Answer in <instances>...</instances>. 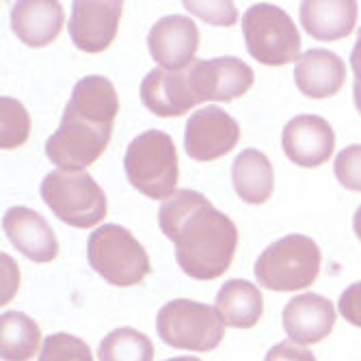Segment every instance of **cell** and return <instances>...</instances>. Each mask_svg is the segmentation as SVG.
Segmentation results:
<instances>
[{"label": "cell", "instance_id": "cb8c5ba5", "mask_svg": "<svg viewBox=\"0 0 361 361\" xmlns=\"http://www.w3.org/2000/svg\"><path fill=\"white\" fill-rule=\"evenodd\" d=\"M28 135L30 117L26 109L13 97L3 95V100H0V147L16 149L26 143Z\"/></svg>", "mask_w": 361, "mask_h": 361}, {"label": "cell", "instance_id": "ac0fdd59", "mask_svg": "<svg viewBox=\"0 0 361 361\" xmlns=\"http://www.w3.org/2000/svg\"><path fill=\"white\" fill-rule=\"evenodd\" d=\"M294 82L314 100L331 97L346 82V65L331 50H307L294 65Z\"/></svg>", "mask_w": 361, "mask_h": 361}, {"label": "cell", "instance_id": "ffe728a7", "mask_svg": "<svg viewBox=\"0 0 361 361\" xmlns=\"http://www.w3.org/2000/svg\"><path fill=\"white\" fill-rule=\"evenodd\" d=\"M232 184L240 200L251 206L269 202L275 188V171L271 160L257 149L240 152L232 165Z\"/></svg>", "mask_w": 361, "mask_h": 361}, {"label": "cell", "instance_id": "4fadbf2b", "mask_svg": "<svg viewBox=\"0 0 361 361\" xmlns=\"http://www.w3.org/2000/svg\"><path fill=\"white\" fill-rule=\"evenodd\" d=\"M123 13V3L113 0V3H89V0H78L72 5L70 18V37L74 46L82 52H104L117 37L119 20Z\"/></svg>", "mask_w": 361, "mask_h": 361}, {"label": "cell", "instance_id": "8fae6325", "mask_svg": "<svg viewBox=\"0 0 361 361\" xmlns=\"http://www.w3.org/2000/svg\"><path fill=\"white\" fill-rule=\"evenodd\" d=\"M147 48L158 68L171 72L186 70L200 48V28L184 16L160 18L147 35Z\"/></svg>", "mask_w": 361, "mask_h": 361}, {"label": "cell", "instance_id": "5b68a950", "mask_svg": "<svg viewBox=\"0 0 361 361\" xmlns=\"http://www.w3.org/2000/svg\"><path fill=\"white\" fill-rule=\"evenodd\" d=\"M91 269L109 283L130 288L141 283L149 273V255L133 232L117 223L97 227L87 240Z\"/></svg>", "mask_w": 361, "mask_h": 361}, {"label": "cell", "instance_id": "5bb4252c", "mask_svg": "<svg viewBox=\"0 0 361 361\" xmlns=\"http://www.w3.org/2000/svg\"><path fill=\"white\" fill-rule=\"evenodd\" d=\"M3 229L9 243L30 262L48 264L59 255V243L48 221L35 210L13 206L3 216Z\"/></svg>", "mask_w": 361, "mask_h": 361}, {"label": "cell", "instance_id": "d6a6232c", "mask_svg": "<svg viewBox=\"0 0 361 361\" xmlns=\"http://www.w3.org/2000/svg\"><path fill=\"white\" fill-rule=\"evenodd\" d=\"M167 361H202V359H197V357H190V355H186V357H173V359H167Z\"/></svg>", "mask_w": 361, "mask_h": 361}, {"label": "cell", "instance_id": "4dcf8cb0", "mask_svg": "<svg viewBox=\"0 0 361 361\" xmlns=\"http://www.w3.org/2000/svg\"><path fill=\"white\" fill-rule=\"evenodd\" d=\"M353 97H355V106L361 115V82L355 80V87H353Z\"/></svg>", "mask_w": 361, "mask_h": 361}, {"label": "cell", "instance_id": "7a4b0ae2", "mask_svg": "<svg viewBox=\"0 0 361 361\" xmlns=\"http://www.w3.org/2000/svg\"><path fill=\"white\" fill-rule=\"evenodd\" d=\"M119 97L104 76H87L74 85L61 126L46 141V156L65 171H82L111 143Z\"/></svg>", "mask_w": 361, "mask_h": 361}, {"label": "cell", "instance_id": "44dd1931", "mask_svg": "<svg viewBox=\"0 0 361 361\" xmlns=\"http://www.w3.org/2000/svg\"><path fill=\"white\" fill-rule=\"evenodd\" d=\"M221 320L234 329H251L262 318L264 312V299L259 290L245 279L225 281L216 294V305Z\"/></svg>", "mask_w": 361, "mask_h": 361}, {"label": "cell", "instance_id": "d4e9b609", "mask_svg": "<svg viewBox=\"0 0 361 361\" xmlns=\"http://www.w3.org/2000/svg\"><path fill=\"white\" fill-rule=\"evenodd\" d=\"M39 361H93L87 342L72 334H54L46 338Z\"/></svg>", "mask_w": 361, "mask_h": 361}, {"label": "cell", "instance_id": "9c48e42d", "mask_svg": "<svg viewBox=\"0 0 361 361\" xmlns=\"http://www.w3.org/2000/svg\"><path fill=\"white\" fill-rule=\"evenodd\" d=\"M188 80L197 104L229 102L253 87V70L236 56H219L210 61L195 59L188 68Z\"/></svg>", "mask_w": 361, "mask_h": 361}, {"label": "cell", "instance_id": "52a82bcc", "mask_svg": "<svg viewBox=\"0 0 361 361\" xmlns=\"http://www.w3.org/2000/svg\"><path fill=\"white\" fill-rule=\"evenodd\" d=\"M156 331L171 348L208 353L223 342L225 322L219 312L206 303L176 299L160 307L156 316Z\"/></svg>", "mask_w": 361, "mask_h": 361}, {"label": "cell", "instance_id": "277c9868", "mask_svg": "<svg viewBox=\"0 0 361 361\" xmlns=\"http://www.w3.org/2000/svg\"><path fill=\"white\" fill-rule=\"evenodd\" d=\"M320 262L322 255L316 240L303 234H290L259 253L255 279L273 292H297L316 281Z\"/></svg>", "mask_w": 361, "mask_h": 361}, {"label": "cell", "instance_id": "3957f363", "mask_svg": "<svg viewBox=\"0 0 361 361\" xmlns=\"http://www.w3.org/2000/svg\"><path fill=\"white\" fill-rule=\"evenodd\" d=\"M178 160L180 158L173 139L162 130H147V133L135 137L126 149V178L149 200L167 202L178 188Z\"/></svg>", "mask_w": 361, "mask_h": 361}, {"label": "cell", "instance_id": "ba28073f", "mask_svg": "<svg viewBox=\"0 0 361 361\" xmlns=\"http://www.w3.org/2000/svg\"><path fill=\"white\" fill-rule=\"evenodd\" d=\"M247 52L264 65H288L301 56V35L292 18L277 5L257 3L243 18Z\"/></svg>", "mask_w": 361, "mask_h": 361}, {"label": "cell", "instance_id": "d6986e66", "mask_svg": "<svg viewBox=\"0 0 361 361\" xmlns=\"http://www.w3.org/2000/svg\"><path fill=\"white\" fill-rule=\"evenodd\" d=\"M301 24L320 42H338L350 35L359 7L353 0H307L301 5Z\"/></svg>", "mask_w": 361, "mask_h": 361}, {"label": "cell", "instance_id": "7402d4cb", "mask_svg": "<svg viewBox=\"0 0 361 361\" xmlns=\"http://www.w3.org/2000/svg\"><path fill=\"white\" fill-rule=\"evenodd\" d=\"M42 329L22 312L0 316V357L3 361H30L39 353Z\"/></svg>", "mask_w": 361, "mask_h": 361}, {"label": "cell", "instance_id": "e0dca14e", "mask_svg": "<svg viewBox=\"0 0 361 361\" xmlns=\"http://www.w3.org/2000/svg\"><path fill=\"white\" fill-rule=\"evenodd\" d=\"M65 13L56 0H20L11 9V28L30 48L52 44L63 28Z\"/></svg>", "mask_w": 361, "mask_h": 361}, {"label": "cell", "instance_id": "8992f818", "mask_svg": "<svg viewBox=\"0 0 361 361\" xmlns=\"http://www.w3.org/2000/svg\"><path fill=\"white\" fill-rule=\"evenodd\" d=\"M44 204L61 219L78 229L93 227L106 216V195L85 171H50L42 182Z\"/></svg>", "mask_w": 361, "mask_h": 361}, {"label": "cell", "instance_id": "6da1fadb", "mask_svg": "<svg viewBox=\"0 0 361 361\" xmlns=\"http://www.w3.org/2000/svg\"><path fill=\"white\" fill-rule=\"evenodd\" d=\"M158 223L162 234L173 240L176 259L188 277L210 281L232 267L238 229L202 192L190 188L176 190L160 206Z\"/></svg>", "mask_w": 361, "mask_h": 361}, {"label": "cell", "instance_id": "4316f807", "mask_svg": "<svg viewBox=\"0 0 361 361\" xmlns=\"http://www.w3.org/2000/svg\"><path fill=\"white\" fill-rule=\"evenodd\" d=\"M184 9L214 26H232L238 20V9L234 3H192V0H186Z\"/></svg>", "mask_w": 361, "mask_h": 361}, {"label": "cell", "instance_id": "484cf974", "mask_svg": "<svg viewBox=\"0 0 361 361\" xmlns=\"http://www.w3.org/2000/svg\"><path fill=\"white\" fill-rule=\"evenodd\" d=\"M338 182L355 192H361V145H348L334 162Z\"/></svg>", "mask_w": 361, "mask_h": 361}, {"label": "cell", "instance_id": "603a6c76", "mask_svg": "<svg viewBox=\"0 0 361 361\" xmlns=\"http://www.w3.org/2000/svg\"><path fill=\"white\" fill-rule=\"evenodd\" d=\"M100 361H154V344L130 326L111 331L97 348Z\"/></svg>", "mask_w": 361, "mask_h": 361}, {"label": "cell", "instance_id": "83f0119b", "mask_svg": "<svg viewBox=\"0 0 361 361\" xmlns=\"http://www.w3.org/2000/svg\"><path fill=\"white\" fill-rule=\"evenodd\" d=\"M338 310H340V314L344 316L346 322H350L355 326H361V281L348 286L342 292Z\"/></svg>", "mask_w": 361, "mask_h": 361}, {"label": "cell", "instance_id": "30bf717a", "mask_svg": "<svg viewBox=\"0 0 361 361\" xmlns=\"http://www.w3.org/2000/svg\"><path fill=\"white\" fill-rule=\"evenodd\" d=\"M240 141L238 121L219 106L195 111L184 130L186 154L197 162H212L232 152Z\"/></svg>", "mask_w": 361, "mask_h": 361}, {"label": "cell", "instance_id": "2e32d148", "mask_svg": "<svg viewBox=\"0 0 361 361\" xmlns=\"http://www.w3.org/2000/svg\"><path fill=\"white\" fill-rule=\"evenodd\" d=\"M143 106L158 117H180L197 106L186 70L154 68L141 82Z\"/></svg>", "mask_w": 361, "mask_h": 361}, {"label": "cell", "instance_id": "f1b7e54d", "mask_svg": "<svg viewBox=\"0 0 361 361\" xmlns=\"http://www.w3.org/2000/svg\"><path fill=\"white\" fill-rule=\"evenodd\" d=\"M264 361H316L314 353L307 350L305 346L297 344V342H279L275 344L269 353Z\"/></svg>", "mask_w": 361, "mask_h": 361}, {"label": "cell", "instance_id": "f546056e", "mask_svg": "<svg viewBox=\"0 0 361 361\" xmlns=\"http://www.w3.org/2000/svg\"><path fill=\"white\" fill-rule=\"evenodd\" d=\"M350 68H353L355 80L361 82V28L357 32V42H355L353 52H350Z\"/></svg>", "mask_w": 361, "mask_h": 361}, {"label": "cell", "instance_id": "1f68e13d", "mask_svg": "<svg viewBox=\"0 0 361 361\" xmlns=\"http://www.w3.org/2000/svg\"><path fill=\"white\" fill-rule=\"evenodd\" d=\"M353 227H355V234H357V238L361 240V206H359V208H357V212H355Z\"/></svg>", "mask_w": 361, "mask_h": 361}, {"label": "cell", "instance_id": "9a60e30c", "mask_svg": "<svg viewBox=\"0 0 361 361\" xmlns=\"http://www.w3.org/2000/svg\"><path fill=\"white\" fill-rule=\"evenodd\" d=\"M336 307L329 299L307 292L288 301L283 307V329L297 344H316L336 326Z\"/></svg>", "mask_w": 361, "mask_h": 361}, {"label": "cell", "instance_id": "7c38bea8", "mask_svg": "<svg viewBox=\"0 0 361 361\" xmlns=\"http://www.w3.org/2000/svg\"><path fill=\"white\" fill-rule=\"evenodd\" d=\"M288 160L299 167H320L331 160L336 149V133L329 121L318 115H299L286 123L281 135Z\"/></svg>", "mask_w": 361, "mask_h": 361}]
</instances>
